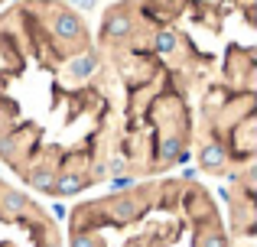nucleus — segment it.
<instances>
[{"label": "nucleus", "mask_w": 257, "mask_h": 247, "mask_svg": "<svg viewBox=\"0 0 257 247\" xmlns=\"http://www.w3.org/2000/svg\"><path fill=\"white\" fill-rule=\"evenodd\" d=\"M7 4H13V0H0V10H4V7H7Z\"/></svg>", "instance_id": "5"}, {"label": "nucleus", "mask_w": 257, "mask_h": 247, "mask_svg": "<svg viewBox=\"0 0 257 247\" xmlns=\"http://www.w3.org/2000/svg\"><path fill=\"white\" fill-rule=\"evenodd\" d=\"M0 247H62L56 215L0 172Z\"/></svg>", "instance_id": "4"}, {"label": "nucleus", "mask_w": 257, "mask_h": 247, "mask_svg": "<svg viewBox=\"0 0 257 247\" xmlns=\"http://www.w3.org/2000/svg\"><path fill=\"white\" fill-rule=\"evenodd\" d=\"M124 85L65 0L0 10V163L20 189L75 198L120 179Z\"/></svg>", "instance_id": "1"}, {"label": "nucleus", "mask_w": 257, "mask_h": 247, "mask_svg": "<svg viewBox=\"0 0 257 247\" xmlns=\"http://www.w3.org/2000/svg\"><path fill=\"white\" fill-rule=\"evenodd\" d=\"M134 30L192 104V156L228 182L254 172L257 0H124Z\"/></svg>", "instance_id": "2"}, {"label": "nucleus", "mask_w": 257, "mask_h": 247, "mask_svg": "<svg viewBox=\"0 0 257 247\" xmlns=\"http://www.w3.org/2000/svg\"><path fill=\"white\" fill-rule=\"evenodd\" d=\"M62 247H231V231L208 185L153 176L72 205Z\"/></svg>", "instance_id": "3"}]
</instances>
